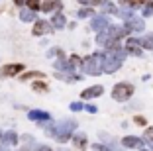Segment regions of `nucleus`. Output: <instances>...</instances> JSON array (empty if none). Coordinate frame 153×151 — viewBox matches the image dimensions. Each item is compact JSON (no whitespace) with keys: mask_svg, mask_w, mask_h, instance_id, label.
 Masks as SVG:
<instances>
[{"mask_svg":"<svg viewBox=\"0 0 153 151\" xmlns=\"http://www.w3.org/2000/svg\"><path fill=\"white\" fill-rule=\"evenodd\" d=\"M90 4L96 6V4H104V0H90Z\"/></svg>","mask_w":153,"mask_h":151,"instance_id":"37","label":"nucleus"},{"mask_svg":"<svg viewBox=\"0 0 153 151\" xmlns=\"http://www.w3.org/2000/svg\"><path fill=\"white\" fill-rule=\"evenodd\" d=\"M102 65H104V55L102 53H92L88 57H85V61H82L85 73L86 75H92V77L102 73Z\"/></svg>","mask_w":153,"mask_h":151,"instance_id":"2","label":"nucleus"},{"mask_svg":"<svg viewBox=\"0 0 153 151\" xmlns=\"http://www.w3.org/2000/svg\"><path fill=\"white\" fill-rule=\"evenodd\" d=\"M141 14H143V18H149V16H153V0H147L143 4V10H141Z\"/></svg>","mask_w":153,"mask_h":151,"instance_id":"24","label":"nucleus"},{"mask_svg":"<svg viewBox=\"0 0 153 151\" xmlns=\"http://www.w3.org/2000/svg\"><path fill=\"white\" fill-rule=\"evenodd\" d=\"M106 30L114 36V39H116V41L122 39V37H126L128 33H130V28H128V26H114V24H110Z\"/></svg>","mask_w":153,"mask_h":151,"instance_id":"9","label":"nucleus"},{"mask_svg":"<svg viewBox=\"0 0 153 151\" xmlns=\"http://www.w3.org/2000/svg\"><path fill=\"white\" fill-rule=\"evenodd\" d=\"M147 0H120V6H130V8H140Z\"/></svg>","mask_w":153,"mask_h":151,"instance_id":"21","label":"nucleus"},{"mask_svg":"<svg viewBox=\"0 0 153 151\" xmlns=\"http://www.w3.org/2000/svg\"><path fill=\"white\" fill-rule=\"evenodd\" d=\"M26 4H27V8L33 10V12H37V10L41 8V2H39V0H26Z\"/></svg>","mask_w":153,"mask_h":151,"instance_id":"29","label":"nucleus"},{"mask_svg":"<svg viewBox=\"0 0 153 151\" xmlns=\"http://www.w3.org/2000/svg\"><path fill=\"white\" fill-rule=\"evenodd\" d=\"M37 149H45V151H47V149H51V147L47 145V143H41V145H37Z\"/></svg>","mask_w":153,"mask_h":151,"instance_id":"36","label":"nucleus"},{"mask_svg":"<svg viewBox=\"0 0 153 151\" xmlns=\"http://www.w3.org/2000/svg\"><path fill=\"white\" fill-rule=\"evenodd\" d=\"M104 92V89L100 85H94V86H90V89H86V90H82V94L81 96L85 98V100H90V98H96V96H100V94Z\"/></svg>","mask_w":153,"mask_h":151,"instance_id":"12","label":"nucleus"},{"mask_svg":"<svg viewBox=\"0 0 153 151\" xmlns=\"http://www.w3.org/2000/svg\"><path fill=\"white\" fill-rule=\"evenodd\" d=\"M131 10H134V8H130V6H122L120 12H118V16H120L122 20H130L131 16H134V14H131Z\"/></svg>","mask_w":153,"mask_h":151,"instance_id":"23","label":"nucleus"},{"mask_svg":"<svg viewBox=\"0 0 153 151\" xmlns=\"http://www.w3.org/2000/svg\"><path fill=\"white\" fill-rule=\"evenodd\" d=\"M134 122H135L137 126H147V120H145L143 116H135V118H134Z\"/></svg>","mask_w":153,"mask_h":151,"instance_id":"33","label":"nucleus"},{"mask_svg":"<svg viewBox=\"0 0 153 151\" xmlns=\"http://www.w3.org/2000/svg\"><path fill=\"white\" fill-rule=\"evenodd\" d=\"M24 71V65L22 63H10V65H4L2 69H0V77H14V75H18V73Z\"/></svg>","mask_w":153,"mask_h":151,"instance_id":"5","label":"nucleus"},{"mask_svg":"<svg viewBox=\"0 0 153 151\" xmlns=\"http://www.w3.org/2000/svg\"><path fill=\"white\" fill-rule=\"evenodd\" d=\"M20 79H22V80H30V79H43V73H39V71H30V73H26V75H22Z\"/></svg>","mask_w":153,"mask_h":151,"instance_id":"26","label":"nucleus"},{"mask_svg":"<svg viewBox=\"0 0 153 151\" xmlns=\"http://www.w3.org/2000/svg\"><path fill=\"white\" fill-rule=\"evenodd\" d=\"M122 145L124 147H143V141H141L140 138H135V135H128V138L122 139Z\"/></svg>","mask_w":153,"mask_h":151,"instance_id":"15","label":"nucleus"},{"mask_svg":"<svg viewBox=\"0 0 153 151\" xmlns=\"http://www.w3.org/2000/svg\"><path fill=\"white\" fill-rule=\"evenodd\" d=\"M14 2H16V4H18V6H22L24 2H26V0H14Z\"/></svg>","mask_w":153,"mask_h":151,"instance_id":"39","label":"nucleus"},{"mask_svg":"<svg viewBox=\"0 0 153 151\" xmlns=\"http://www.w3.org/2000/svg\"><path fill=\"white\" fill-rule=\"evenodd\" d=\"M108 26H110V22H108L106 16H94L92 22H90V30H94V31H100V30H104V28H108Z\"/></svg>","mask_w":153,"mask_h":151,"instance_id":"10","label":"nucleus"},{"mask_svg":"<svg viewBox=\"0 0 153 151\" xmlns=\"http://www.w3.org/2000/svg\"><path fill=\"white\" fill-rule=\"evenodd\" d=\"M69 108H71L73 112H81V110H82V108H85V106H82L81 102H71V106H69Z\"/></svg>","mask_w":153,"mask_h":151,"instance_id":"32","label":"nucleus"},{"mask_svg":"<svg viewBox=\"0 0 153 151\" xmlns=\"http://www.w3.org/2000/svg\"><path fill=\"white\" fill-rule=\"evenodd\" d=\"M69 67H71V71H79L82 67V59L79 57V55H71V59H69Z\"/></svg>","mask_w":153,"mask_h":151,"instance_id":"19","label":"nucleus"},{"mask_svg":"<svg viewBox=\"0 0 153 151\" xmlns=\"http://www.w3.org/2000/svg\"><path fill=\"white\" fill-rule=\"evenodd\" d=\"M20 20H22V22H36V12H33V10H22V12H20Z\"/></svg>","mask_w":153,"mask_h":151,"instance_id":"20","label":"nucleus"},{"mask_svg":"<svg viewBox=\"0 0 153 151\" xmlns=\"http://www.w3.org/2000/svg\"><path fill=\"white\" fill-rule=\"evenodd\" d=\"M73 141H75V147H79V149H82V147H86V143H88V139H86L85 133H73Z\"/></svg>","mask_w":153,"mask_h":151,"instance_id":"18","label":"nucleus"},{"mask_svg":"<svg viewBox=\"0 0 153 151\" xmlns=\"http://www.w3.org/2000/svg\"><path fill=\"white\" fill-rule=\"evenodd\" d=\"M32 89L36 90V92H45V90H47V85H45L43 80H36L32 85Z\"/></svg>","mask_w":153,"mask_h":151,"instance_id":"28","label":"nucleus"},{"mask_svg":"<svg viewBox=\"0 0 153 151\" xmlns=\"http://www.w3.org/2000/svg\"><path fill=\"white\" fill-rule=\"evenodd\" d=\"M55 69L57 71H69L71 67H69V61H65L63 57H59V61H55Z\"/></svg>","mask_w":153,"mask_h":151,"instance_id":"27","label":"nucleus"},{"mask_svg":"<svg viewBox=\"0 0 153 151\" xmlns=\"http://www.w3.org/2000/svg\"><path fill=\"white\" fill-rule=\"evenodd\" d=\"M75 129H76V124L73 120H65V122H61V124H57L53 128V138L57 139V141H69V139L73 138V133H75Z\"/></svg>","mask_w":153,"mask_h":151,"instance_id":"3","label":"nucleus"},{"mask_svg":"<svg viewBox=\"0 0 153 151\" xmlns=\"http://www.w3.org/2000/svg\"><path fill=\"white\" fill-rule=\"evenodd\" d=\"M22 139H24L26 143H32V141H33V135H30V133H26V135H22Z\"/></svg>","mask_w":153,"mask_h":151,"instance_id":"35","label":"nucleus"},{"mask_svg":"<svg viewBox=\"0 0 153 151\" xmlns=\"http://www.w3.org/2000/svg\"><path fill=\"white\" fill-rule=\"evenodd\" d=\"M126 26L130 28V31H143L145 30V24L141 18H135V16H131L130 20H126Z\"/></svg>","mask_w":153,"mask_h":151,"instance_id":"11","label":"nucleus"},{"mask_svg":"<svg viewBox=\"0 0 153 151\" xmlns=\"http://www.w3.org/2000/svg\"><path fill=\"white\" fill-rule=\"evenodd\" d=\"M27 116H30L32 122H47V120H51V116L47 114V112H41V110H30Z\"/></svg>","mask_w":153,"mask_h":151,"instance_id":"13","label":"nucleus"},{"mask_svg":"<svg viewBox=\"0 0 153 151\" xmlns=\"http://www.w3.org/2000/svg\"><path fill=\"white\" fill-rule=\"evenodd\" d=\"M85 110H86V112H90V114H96V110H98V108H96L94 104H86Z\"/></svg>","mask_w":153,"mask_h":151,"instance_id":"34","label":"nucleus"},{"mask_svg":"<svg viewBox=\"0 0 153 151\" xmlns=\"http://www.w3.org/2000/svg\"><path fill=\"white\" fill-rule=\"evenodd\" d=\"M51 26H53L55 30H61V28L67 26V18H65L61 12H55V16L51 18Z\"/></svg>","mask_w":153,"mask_h":151,"instance_id":"16","label":"nucleus"},{"mask_svg":"<svg viewBox=\"0 0 153 151\" xmlns=\"http://www.w3.org/2000/svg\"><path fill=\"white\" fill-rule=\"evenodd\" d=\"M0 138H2V132H0Z\"/></svg>","mask_w":153,"mask_h":151,"instance_id":"40","label":"nucleus"},{"mask_svg":"<svg viewBox=\"0 0 153 151\" xmlns=\"http://www.w3.org/2000/svg\"><path fill=\"white\" fill-rule=\"evenodd\" d=\"M141 47L143 49H151L153 51V33H147V36L141 39Z\"/></svg>","mask_w":153,"mask_h":151,"instance_id":"25","label":"nucleus"},{"mask_svg":"<svg viewBox=\"0 0 153 151\" xmlns=\"http://www.w3.org/2000/svg\"><path fill=\"white\" fill-rule=\"evenodd\" d=\"M114 41H116V39H114V36L110 33L108 30H106V28H104V30H100L98 33H96V43H98V45H104V47H110V45H112Z\"/></svg>","mask_w":153,"mask_h":151,"instance_id":"6","label":"nucleus"},{"mask_svg":"<svg viewBox=\"0 0 153 151\" xmlns=\"http://www.w3.org/2000/svg\"><path fill=\"white\" fill-rule=\"evenodd\" d=\"M92 14H94V12H92V8H88V6H82V8L81 10H79V12H76V18H92Z\"/></svg>","mask_w":153,"mask_h":151,"instance_id":"22","label":"nucleus"},{"mask_svg":"<svg viewBox=\"0 0 153 151\" xmlns=\"http://www.w3.org/2000/svg\"><path fill=\"white\" fill-rule=\"evenodd\" d=\"M79 2H81V4H85V6H88V4H90V0H79Z\"/></svg>","mask_w":153,"mask_h":151,"instance_id":"38","label":"nucleus"},{"mask_svg":"<svg viewBox=\"0 0 153 151\" xmlns=\"http://www.w3.org/2000/svg\"><path fill=\"white\" fill-rule=\"evenodd\" d=\"M2 141L6 143V145H16L18 143V135H16V132H6V133H2Z\"/></svg>","mask_w":153,"mask_h":151,"instance_id":"17","label":"nucleus"},{"mask_svg":"<svg viewBox=\"0 0 153 151\" xmlns=\"http://www.w3.org/2000/svg\"><path fill=\"white\" fill-rule=\"evenodd\" d=\"M126 51L130 55H135V57H141V41L140 39H135V37H130V39L126 41Z\"/></svg>","mask_w":153,"mask_h":151,"instance_id":"7","label":"nucleus"},{"mask_svg":"<svg viewBox=\"0 0 153 151\" xmlns=\"http://www.w3.org/2000/svg\"><path fill=\"white\" fill-rule=\"evenodd\" d=\"M126 55H128L126 47H122L120 43H116V41H114V43L108 47V53L104 55V65H102V71H106L108 75H110V73H116L118 69L122 67V63H124Z\"/></svg>","mask_w":153,"mask_h":151,"instance_id":"1","label":"nucleus"},{"mask_svg":"<svg viewBox=\"0 0 153 151\" xmlns=\"http://www.w3.org/2000/svg\"><path fill=\"white\" fill-rule=\"evenodd\" d=\"M63 8V4H61V0H45V2H41V8L43 12H53V10H61Z\"/></svg>","mask_w":153,"mask_h":151,"instance_id":"14","label":"nucleus"},{"mask_svg":"<svg viewBox=\"0 0 153 151\" xmlns=\"http://www.w3.org/2000/svg\"><path fill=\"white\" fill-rule=\"evenodd\" d=\"M104 12L106 14H118V8L112 4V2H106V0H104Z\"/></svg>","mask_w":153,"mask_h":151,"instance_id":"30","label":"nucleus"},{"mask_svg":"<svg viewBox=\"0 0 153 151\" xmlns=\"http://www.w3.org/2000/svg\"><path fill=\"white\" fill-rule=\"evenodd\" d=\"M131 94H134V86H131L130 83H118V85L112 89V98L118 100V102H126V100H130Z\"/></svg>","mask_w":153,"mask_h":151,"instance_id":"4","label":"nucleus"},{"mask_svg":"<svg viewBox=\"0 0 153 151\" xmlns=\"http://www.w3.org/2000/svg\"><path fill=\"white\" fill-rule=\"evenodd\" d=\"M143 139L149 143V145L153 143V128H147V129H145V133H143Z\"/></svg>","mask_w":153,"mask_h":151,"instance_id":"31","label":"nucleus"},{"mask_svg":"<svg viewBox=\"0 0 153 151\" xmlns=\"http://www.w3.org/2000/svg\"><path fill=\"white\" fill-rule=\"evenodd\" d=\"M51 30H53L51 22H45V20H36V24H33V36H45Z\"/></svg>","mask_w":153,"mask_h":151,"instance_id":"8","label":"nucleus"}]
</instances>
